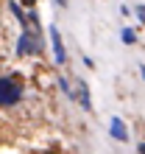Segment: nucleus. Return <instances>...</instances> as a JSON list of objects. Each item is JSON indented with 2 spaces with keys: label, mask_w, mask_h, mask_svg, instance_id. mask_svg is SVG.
I'll use <instances>...</instances> for the list:
<instances>
[{
  "label": "nucleus",
  "mask_w": 145,
  "mask_h": 154,
  "mask_svg": "<svg viewBox=\"0 0 145 154\" xmlns=\"http://www.w3.org/2000/svg\"><path fill=\"white\" fill-rule=\"evenodd\" d=\"M22 98V81L20 76H6L0 79V106H14Z\"/></svg>",
  "instance_id": "f257e3e1"
},
{
  "label": "nucleus",
  "mask_w": 145,
  "mask_h": 154,
  "mask_svg": "<svg viewBox=\"0 0 145 154\" xmlns=\"http://www.w3.org/2000/svg\"><path fill=\"white\" fill-rule=\"evenodd\" d=\"M42 51V42H39V34H36V28H25L22 37H20V45H17V53L20 56H28V53H39Z\"/></svg>",
  "instance_id": "f03ea898"
},
{
  "label": "nucleus",
  "mask_w": 145,
  "mask_h": 154,
  "mask_svg": "<svg viewBox=\"0 0 145 154\" xmlns=\"http://www.w3.org/2000/svg\"><path fill=\"white\" fill-rule=\"evenodd\" d=\"M70 98H75V101L84 106V109H92V98H89V87L84 79H75L72 81V90H70Z\"/></svg>",
  "instance_id": "7ed1b4c3"
},
{
  "label": "nucleus",
  "mask_w": 145,
  "mask_h": 154,
  "mask_svg": "<svg viewBox=\"0 0 145 154\" xmlns=\"http://www.w3.org/2000/svg\"><path fill=\"white\" fill-rule=\"evenodd\" d=\"M50 45H53V59H56V65H64L67 53H64V45H61V37H59L56 25H50Z\"/></svg>",
  "instance_id": "20e7f679"
},
{
  "label": "nucleus",
  "mask_w": 145,
  "mask_h": 154,
  "mask_svg": "<svg viewBox=\"0 0 145 154\" xmlns=\"http://www.w3.org/2000/svg\"><path fill=\"white\" fill-rule=\"evenodd\" d=\"M112 137H117V140H129V129L123 126L120 118H112Z\"/></svg>",
  "instance_id": "39448f33"
},
{
  "label": "nucleus",
  "mask_w": 145,
  "mask_h": 154,
  "mask_svg": "<svg viewBox=\"0 0 145 154\" xmlns=\"http://www.w3.org/2000/svg\"><path fill=\"white\" fill-rule=\"evenodd\" d=\"M8 6H11V11H14V17H17V20H20V25H22V28H28V17H25V11H22V6L17 3V0H11V3H8Z\"/></svg>",
  "instance_id": "423d86ee"
},
{
  "label": "nucleus",
  "mask_w": 145,
  "mask_h": 154,
  "mask_svg": "<svg viewBox=\"0 0 145 154\" xmlns=\"http://www.w3.org/2000/svg\"><path fill=\"white\" fill-rule=\"evenodd\" d=\"M123 42H126V45H134V42H137V34H134L131 28H126V31H123Z\"/></svg>",
  "instance_id": "0eeeda50"
},
{
  "label": "nucleus",
  "mask_w": 145,
  "mask_h": 154,
  "mask_svg": "<svg viewBox=\"0 0 145 154\" xmlns=\"http://www.w3.org/2000/svg\"><path fill=\"white\" fill-rule=\"evenodd\" d=\"M137 17H140L142 23H145V6H140V8H137Z\"/></svg>",
  "instance_id": "6e6552de"
},
{
  "label": "nucleus",
  "mask_w": 145,
  "mask_h": 154,
  "mask_svg": "<svg viewBox=\"0 0 145 154\" xmlns=\"http://www.w3.org/2000/svg\"><path fill=\"white\" fill-rule=\"evenodd\" d=\"M137 151H142V154H145V143H140V146H137Z\"/></svg>",
  "instance_id": "1a4fd4ad"
},
{
  "label": "nucleus",
  "mask_w": 145,
  "mask_h": 154,
  "mask_svg": "<svg viewBox=\"0 0 145 154\" xmlns=\"http://www.w3.org/2000/svg\"><path fill=\"white\" fill-rule=\"evenodd\" d=\"M22 3H25V6H34V3H36V0H22Z\"/></svg>",
  "instance_id": "9d476101"
},
{
  "label": "nucleus",
  "mask_w": 145,
  "mask_h": 154,
  "mask_svg": "<svg viewBox=\"0 0 145 154\" xmlns=\"http://www.w3.org/2000/svg\"><path fill=\"white\" fill-rule=\"evenodd\" d=\"M56 3H59V6H67V3H70V0H56Z\"/></svg>",
  "instance_id": "9b49d317"
},
{
  "label": "nucleus",
  "mask_w": 145,
  "mask_h": 154,
  "mask_svg": "<svg viewBox=\"0 0 145 154\" xmlns=\"http://www.w3.org/2000/svg\"><path fill=\"white\" fill-rule=\"evenodd\" d=\"M142 79H145V67H142Z\"/></svg>",
  "instance_id": "f8f14e48"
}]
</instances>
